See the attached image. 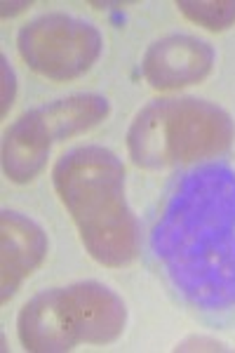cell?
I'll return each instance as SVG.
<instances>
[{
    "label": "cell",
    "mask_w": 235,
    "mask_h": 353,
    "mask_svg": "<svg viewBox=\"0 0 235 353\" xmlns=\"http://www.w3.org/2000/svg\"><path fill=\"white\" fill-rule=\"evenodd\" d=\"M176 290L205 309L235 306V168L203 163L176 181L153 229Z\"/></svg>",
    "instance_id": "cell-1"
},
{
    "label": "cell",
    "mask_w": 235,
    "mask_h": 353,
    "mask_svg": "<svg viewBox=\"0 0 235 353\" xmlns=\"http://www.w3.org/2000/svg\"><path fill=\"white\" fill-rule=\"evenodd\" d=\"M52 184L96 264L123 269L141 250V226L125 198V168L104 146H80L57 161Z\"/></svg>",
    "instance_id": "cell-2"
},
{
    "label": "cell",
    "mask_w": 235,
    "mask_h": 353,
    "mask_svg": "<svg viewBox=\"0 0 235 353\" xmlns=\"http://www.w3.org/2000/svg\"><path fill=\"white\" fill-rule=\"evenodd\" d=\"M233 139L235 123L221 106L198 97H160L134 116L127 151L136 168L163 170L219 158Z\"/></svg>",
    "instance_id": "cell-3"
},
{
    "label": "cell",
    "mask_w": 235,
    "mask_h": 353,
    "mask_svg": "<svg viewBox=\"0 0 235 353\" xmlns=\"http://www.w3.org/2000/svg\"><path fill=\"white\" fill-rule=\"evenodd\" d=\"M17 50L38 76L66 83L85 76L96 64L104 50V38L90 21L52 12L21 26Z\"/></svg>",
    "instance_id": "cell-4"
},
{
    "label": "cell",
    "mask_w": 235,
    "mask_h": 353,
    "mask_svg": "<svg viewBox=\"0 0 235 353\" xmlns=\"http://www.w3.org/2000/svg\"><path fill=\"white\" fill-rule=\"evenodd\" d=\"M214 61L216 52L207 41L186 33H172L146 50L141 73L153 90L170 92L205 81L214 68Z\"/></svg>",
    "instance_id": "cell-5"
},
{
    "label": "cell",
    "mask_w": 235,
    "mask_h": 353,
    "mask_svg": "<svg viewBox=\"0 0 235 353\" xmlns=\"http://www.w3.org/2000/svg\"><path fill=\"white\" fill-rule=\"evenodd\" d=\"M17 334L26 351L64 353L80 344L64 288H52L28 299L17 318Z\"/></svg>",
    "instance_id": "cell-6"
},
{
    "label": "cell",
    "mask_w": 235,
    "mask_h": 353,
    "mask_svg": "<svg viewBox=\"0 0 235 353\" xmlns=\"http://www.w3.org/2000/svg\"><path fill=\"white\" fill-rule=\"evenodd\" d=\"M80 341L111 344L127 325V306L111 288L96 281H80L64 288Z\"/></svg>",
    "instance_id": "cell-7"
},
{
    "label": "cell",
    "mask_w": 235,
    "mask_h": 353,
    "mask_svg": "<svg viewBox=\"0 0 235 353\" xmlns=\"http://www.w3.org/2000/svg\"><path fill=\"white\" fill-rule=\"evenodd\" d=\"M0 250H3V304L14 297L21 283L48 257V236L43 226L14 210L0 214Z\"/></svg>",
    "instance_id": "cell-8"
},
{
    "label": "cell",
    "mask_w": 235,
    "mask_h": 353,
    "mask_svg": "<svg viewBox=\"0 0 235 353\" xmlns=\"http://www.w3.org/2000/svg\"><path fill=\"white\" fill-rule=\"evenodd\" d=\"M52 134L43 121L40 109L19 116L3 137V170L14 184H28L48 165Z\"/></svg>",
    "instance_id": "cell-9"
},
{
    "label": "cell",
    "mask_w": 235,
    "mask_h": 353,
    "mask_svg": "<svg viewBox=\"0 0 235 353\" xmlns=\"http://www.w3.org/2000/svg\"><path fill=\"white\" fill-rule=\"evenodd\" d=\"M108 111H111L108 99L94 92L64 97V99H57L40 109L54 141H64L90 132L101 121H106Z\"/></svg>",
    "instance_id": "cell-10"
},
{
    "label": "cell",
    "mask_w": 235,
    "mask_h": 353,
    "mask_svg": "<svg viewBox=\"0 0 235 353\" xmlns=\"http://www.w3.org/2000/svg\"><path fill=\"white\" fill-rule=\"evenodd\" d=\"M176 8L188 21L212 33L226 31L235 24V0H179Z\"/></svg>",
    "instance_id": "cell-11"
},
{
    "label": "cell",
    "mask_w": 235,
    "mask_h": 353,
    "mask_svg": "<svg viewBox=\"0 0 235 353\" xmlns=\"http://www.w3.org/2000/svg\"><path fill=\"white\" fill-rule=\"evenodd\" d=\"M0 68H3V118L10 113V106L14 104V92H17V83H14V71L8 64V57H0Z\"/></svg>",
    "instance_id": "cell-12"
},
{
    "label": "cell",
    "mask_w": 235,
    "mask_h": 353,
    "mask_svg": "<svg viewBox=\"0 0 235 353\" xmlns=\"http://www.w3.org/2000/svg\"><path fill=\"white\" fill-rule=\"evenodd\" d=\"M223 344L214 339H205V337H193V339H186L176 346V351H221Z\"/></svg>",
    "instance_id": "cell-13"
}]
</instances>
